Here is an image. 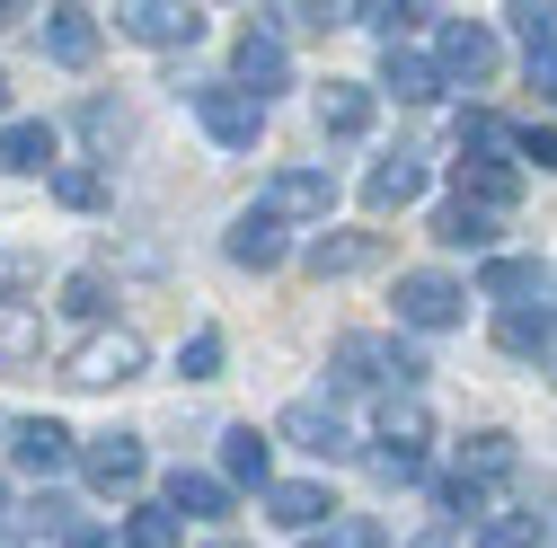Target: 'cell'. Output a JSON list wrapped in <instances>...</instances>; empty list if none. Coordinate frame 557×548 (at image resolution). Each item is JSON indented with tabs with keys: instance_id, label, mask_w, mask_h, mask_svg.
Here are the masks:
<instances>
[{
	"instance_id": "cell-1",
	"label": "cell",
	"mask_w": 557,
	"mask_h": 548,
	"mask_svg": "<svg viewBox=\"0 0 557 548\" xmlns=\"http://www.w3.org/2000/svg\"><path fill=\"white\" fill-rule=\"evenodd\" d=\"M416 372H425V363H416L398 336H336V354H327V381L336 389H372V381H398L407 389Z\"/></svg>"
},
{
	"instance_id": "cell-2",
	"label": "cell",
	"mask_w": 557,
	"mask_h": 548,
	"mask_svg": "<svg viewBox=\"0 0 557 548\" xmlns=\"http://www.w3.org/2000/svg\"><path fill=\"white\" fill-rule=\"evenodd\" d=\"M434 72H443V89H478V80H496V27H478V18H443V27H434Z\"/></svg>"
},
{
	"instance_id": "cell-3",
	"label": "cell",
	"mask_w": 557,
	"mask_h": 548,
	"mask_svg": "<svg viewBox=\"0 0 557 548\" xmlns=\"http://www.w3.org/2000/svg\"><path fill=\"white\" fill-rule=\"evenodd\" d=\"M195 115H203V133H213L222 151H257V133H265V107L239 80H203L195 89Z\"/></svg>"
},
{
	"instance_id": "cell-4",
	"label": "cell",
	"mask_w": 557,
	"mask_h": 548,
	"mask_svg": "<svg viewBox=\"0 0 557 548\" xmlns=\"http://www.w3.org/2000/svg\"><path fill=\"white\" fill-rule=\"evenodd\" d=\"M62 372H72L81 389H124L133 372H143V336H133V327H98V336H89V346L62 363Z\"/></svg>"
},
{
	"instance_id": "cell-5",
	"label": "cell",
	"mask_w": 557,
	"mask_h": 548,
	"mask_svg": "<svg viewBox=\"0 0 557 548\" xmlns=\"http://www.w3.org/2000/svg\"><path fill=\"white\" fill-rule=\"evenodd\" d=\"M327 203H336V177L327 169H274L265 177V213L274 222H327Z\"/></svg>"
},
{
	"instance_id": "cell-6",
	"label": "cell",
	"mask_w": 557,
	"mask_h": 548,
	"mask_svg": "<svg viewBox=\"0 0 557 548\" xmlns=\"http://www.w3.org/2000/svg\"><path fill=\"white\" fill-rule=\"evenodd\" d=\"M274 434H284V443H301L310 460H345V451H355L345 416H336V407H319V398H293L284 416H274Z\"/></svg>"
},
{
	"instance_id": "cell-7",
	"label": "cell",
	"mask_w": 557,
	"mask_h": 548,
	"mask_svg": "<svg viewBox=\"0 0 557 548\" xmlns=\"http://www.w3.org/2000/svg\"><path fill=\"white\" fill-rule=\"evenodd\" d=\"M231 80H239V89L265 107L274 89L293 80V62H284V36H274V27H248V36H239V53H231Z\"/></svg>"
},
{
	"instance_id": "cell-8",
	"label": "cell",
	"mask_w": 557,
	"mask_h": 548,
	"mask_svg": "<svg viewBox=\"0 0 557 548\" xmlns=\"http://www.w3.org/2000/svg\"><path fill=\"white\" fill-rule=\"evenodd\" d=\"M115 27L133 45H195L203 36V10H186V0H133V10H115Z\"/></svg>"
},
{
	"instance_id": "cell-9",
	"label": "cell",
	"mask_w": 557,
	"mask_h": 548,
	"mask_svg": "<svg viewBox=\"0 0 557 548\" xmlns=\"http://www.w3.org/2000/svg\"><path fill=\"white\" fill-rule=\"evenodd\" d=\"M460 284H451V274H398V319L407 327H451L460 319Z\"/></svg>"
},
{
	"instance_id": "cell-10",
	"label": "cell",
	"mask_w": 557,
	"mask_h": 548,
	"mask_svg": "<svg viewBox=\"0 0 557 548\" xmlns=\"http://www.w3.org/2000/svg\"><path fill=\"white\" fill-rule=\"evenodd\" d=\"M10 460L53 477V469H72V425H53V416H18L10 425Z\"/></svg>"
},
{
	"instance_id": "cell-11",
	"label": "cell",
	"mask_w": 557,
	"mask_h": 548,
	"mask_svg": "<svg viewBox=\"0 0 557 548\" xmlns=\"http://www.w3.org/2000/svg\"><path fill=\"white\" fill-rule=\"evenodd\" d=\"M143 469H151V451L133 443V434H98L89 443V487H107V496H133V487H143Z\"/></svg>"
},
{
	"instance_id": "cell-12",
	"label": "cell",
	"mask_w": 557,
	"mask_h": 548,
	"mask_svg": "<svg viewBox=\"0 0 557 548\" xmlns=\"http://www.w3.org/2000/svg\"><path fill=\"white\" fill-rule=\"evenodd\" d=\"M372 89L363 80H327L319 89V133H336V142H363V133H372Z\"/></svg>"
},
{
	"instance_id": "cell-13",
	"label": "cell",
	"mask_w": 557,
	"mask_h": 548,
	"mask_svg": "<svg viewBox=\"0 0 557 548\" xmlns=\"http://www.w3.org/2000/svg\"><path fill=\"white\" fill-rule=\"evenodd\" d=\"M222 248H231V265L265 274V265H284V222H274L265 203H257V213H239V222H231V239H222Z\"/></svg>"
},
{
	"instance_id": "cell-14",
	"label": "cell",
	"mask_w": 557,
	"mask_h": 548,
	"mask_svg": "<svg viewBox=\"0 0 557 548\" xmlns=\"http://www.w3.org/2000/svg\"><path fill=\"white\" fill-rule=\"evenodd\" d=\"M513 195H522L513 160H460V203H478V213H513Z\"/></svg>"
},
{
	"instance_id": "cell-15",
	"label": "cell",
	"mask_w": 557,
	"mask_h": 548,
	"mask_svg": "<svg viewBox=\"0 0 557 548\" xmlns=\"http://www.w3.org/2000/svg\"><path fill=\"white\" fill-rule=\"evenodd\" d=\"M416 195H425V160H416V151H398V160H381V169L363 177V203H372V213H407Z\"/></svg>"
},
{
	"instance_id": "cell-16",
	"label": "cell",
	"mask_w": 557,
	"mask_h": 548,
	"mask_svg": "<svg viewBox=\"0 0 557 548\" xmlns=\"http://www.w3.org/2000/svg\"><path fill=\"white\" fill-rule=\"evenodd\" d=\"M265 513L284 522V531H301V539H310L336 505H327V487H319V477H284V487H265Z\"/></svg>"
},
{
	"instance_id": "cell-17",
	"label": "cell",
	"mask_w": 557,
	"mask_h": 548,
	"mask_svg": "<svg viewBox=\"0 0 557 548\" xmlns=\"http://www.w3.org/2000/svg\"><path fill=\"white\" fill-rule=\"evenodd\" d=\"M363 265H381V239L372 231H327V239H310V274L327 284V274H363Z\"/></svg>"
},
{
	"instance_id": "cell-18",
	"label": "cell",
	"mask_w": 557,
	"mask_h": 548,
	"mask_svg": "<svg viewBox=\"0 0 557 548\" xmlns=\"http://www.w3.org/2000/svg\"><path fill=\"white\" fill-rule=\"evenodd\" d=\"M169 513L222 522V513H231V477H213V469H177V477H169Z\"/></svg>"
},
{
	"instance_id": "cell-19",
	"label": "cell",
	"mask_w": 557,
	"mask_h": 548,
	"mask_svg": "<svg viewBox=\"0 0 557 548\" xmlns=\"http://www.w3.org/2000/svg\"><path fill=\"white\" fill-rule=\"evenodd\" d=\"M45 53L62 62V72L98 62V18H89V10H53V18H45Z\"/></svg>"
},
{
	"instance_id": "cell-20",
	"label": "cell",
	"mask_w": 557,
	"mask_h": 548,
	"mask_svg": "<svg viewBox=\"0 0 557 548\" xmlns=\"http://www.w3.org/2000/svg\"><path fill=\"white\" fill-rule=\"evenodd\" d=\"M381 80H389V98H407V107L443 98V72H434L425 53H407V45H389V53H381Z\"/></svg>"
},
{
	"instance_id": "cell-21",
	"label": "cell",
	"mask_w": 557,
	"mask_h": 548,
	"mask_svg": "<svg viewBox=\"0 0 557 548\" xmlns=\"http://www.w3.org/2000/svg\"><path fill=\"white\" fill-rule=\"evenodd\" d=\"M0 169L10 177H36V169H53V124H0Z\"/></svg>"
},
{
	"instance_id": "cell-22",
	"label": "cell",
	"mask_w": 557,
	"mask_h": 548,
	"mask_svg": "<svg viewBox=\"0 0 557 548\" xmlns=\"http://www.w3.org/2000/svg\"><path fill=\"white\" fill-rule=\"evenodd\" d=\"M381 443L398 451V460H425V407H416V398H381Z\"/></svg>"
},
{
	"instance_id": "cell-23",
	"label": "cell",
	"mask_w": 557,
	"mask_h": 548,
	"mask_svg": "<svg viewBox=\"0 0 557 548\" xmlns=\"http://www.w3.org/2000/svg\"><path fill=\"white\" fill-rule=\"evenodd\" d=\"M486 301H513V310H531V292H540V265L531 257H486Z\"/></svg>"
},
{
	"instance_id": "cell-24",
	"label": "cell",
	"mask_w": 557,
	"mask_h": 548,
	"mask_svg": "<svg viewBox=\"0 0 557 548\" xmlns=\"http://www.w3.org/2000/svg\"><path fill=\"white\" fill-rule=\"evenodd\" d=\"M222 477H231V487H265V434L257 425H231L222 434Z\"/></svg>"
},
{
	"instance_id": "cell-25",
	"label": "cell",
	"mask_w": 557,
	"mask_h": 548,
	"mask_svg": "<svg viewBox=\"0 0 557 548\" xmlns=\"http://www.w3.org/2000/svg\"><path fill=\"white\" fill-rule=\"evenodd\" d=\"M496 346L505 354H557V327H548V310H505L496 319Z\"/></svg>"
},
{
	"instance_id": "cell-26",
	"label": "cell",
	"mask_w": 557,
	"mask_h": 548,
	"mask_svg": "<svg viewBox=\"0 0 557 548\" xmlns=\"http://www.w3.org/2000/svg\"><path fill=\"white\" fill-rule=\"evenodd\" d=\"M81 133H89V151H98V160H115V151L133 142V115H124L115 98H89V107H81Z\"/></svg>"
},
{
	"instance_id": "cell-27",
	"label": "cell",
	"mask_w": 557,
	"mask_h": 548,
	"mask_svg": "<svg viewBox=\"0 0 557 548\" xmlns=\"http://www.w3.org/2000/svg\"><path fill=\"white\" fill-rule=\"evenodd\" d=\"M434 239H443V248H486V239H496V213H478V203H443V213H434Z\"/></svg>"
},
{
	"instance_id": "cell-28",
	"label": "cell",
	"mask_w": 557,
	"mask_h": 548,
	"mask_svg": "<svg viewBox=\"0 0 557 548\" xmlns=\"http://www.w3.org/2000/svg\"><path fill=\"white\" fill-rule=\"evenodd\" d=\"M522 451H513V434H469L460 443V477H478V487H486V477H505Z\"/></svg>"
},
{
	"instance_id": "cell-29",
	"label": "cell",
	"mask_w": 557,
	"mask_h": 548,
	"mask_svg": "<svg viewBox=\"0 0 557 548\" xmlns=\"http://www.w3.org/2000/svg\"><path fill=\"white\" fill-rule=\"evenodd\" d=\"M301 548H389V531H381L372 513H345V522H327V531H310Z\"/></svg>"
},
{
	"instance_id": "cell-30",
	"label": "cell",
	"mask_w": 557,
	"mask_h": 548,
	"mask_svg": "<svg viewBox=\"0 0 557 548\" xmlns=\"http://www.w3.org/2000/svg\"><path fill=\"white\" fill-rule=\"evenodd\" d=\"M36 354H45V327L10 301V310H0V363H36Z\"/></svg>"
},
{
	"instance_id": "cell-31",
	"label": "cell",
	"mask_w": 557,
	"mask_h": 548,
	"mask_svg": "<svg viewBox=\"0 0 557 548\" xmlns=\"http://www.w3.org/2000/svg\"><path fill=\"white\" fill-rule=\"evenodd\" d=\"M505 18H513V36H522V53H531V62H548V53H557V10L522 0V10H505Z\"/></svg>"
},
{
	"instance_id": "cell-32",
	"label": "cell",
	"mask_w": 557,
	"mask_h": 548,
	"mask_svg": "<svg viewBox=\"0 0 557 548\" xmlns=\"http://www.w3.org/2000/svg\"><path fill=\"white\" fill-rule=\"evenodd\" d=\"M478 548H540V513H486Z\"/></svg>"
},
{
	"instance_id": "cell-33",
	"label": "cell",
	"mask_w": 557,
	"mask_h": 548,
	"mask_svg": "<svg viewBox=\"0 0 557 548\" xmlns=\"http://www.w3.org/2000/svg\"><path fill=\"white\" fill-rule=\"evenodd\" d=\"M53 195L72 203V213H98V203H107V177H98V169H53Z\"/></svg>"
},
{
	"instance_id": "cell-34",
	"label": "cell",
	"mask_w": 557,
	"mask_h": 548,
	"mask_svg": "<svg viewBox=\"0 0 557 548\" xmlns=\"http://www.w3.org/2000/svg\"><path fill=\"white\" fill-rule=\"evenodd\" d=\"M124 548H177V513H169V505H143L133 531H124Z\"/></svg>"
},
{
	"instance_id": "cell-35",
	"label": "cell",
	"mask_w": 557,
	"mask_h": 548,
	"mask_svg": "<svg viewBox=\"0 0 557 548\" xmlns=\"http://www.w3.org/2000/svg\"><path fill=\"white\" fill-rule=\"evenodd\" d=\"M177 372H186V381H213V372H222V336H213V327H195V336H186V354H177Z\"/></svg>"
},
{
	"instance_id": "cell-36",
	"label": "cell",
	"mask_w": 557,
	"mask_h": 548,
	"mask_svg": "<svg viewBox=\"0 0 557 548\" xmlns=\"http://www.w3.org/2000/svg\"><path fill=\"white\" fill-rule=\"evenodd\" d=\"M62 310L72 319H107V274H72V284H62Z\"/></svg>"
},
{
	"instance_id": "cell-37",
	"label": "cell",
	"mask_w": 557,
	"mask_h": 548,
	"mask_svg": "<svg viewBox=\"0 0 557 548\" xmlns=\"http://www.w3.org/2000/svg\"><path fill=\"white\" fill-rule=\"evenodd\" d=\"M355 18H363V27H381V36L398 45V36L416 27V18H434V10H407V0H372V10H355Z\"/></svg>"
},
{
	"instance_id": "cell-38",
	"label": "cell",
	"mask_w": 557,
	"mask_h": 548,
	"mask_svg": "<svg viewBox=\"0 0 557 548\" xmlns=\"http://www.w3.org/2000/svg\"><path fill=\"white\" fill-rule=\"evenodd\" d=\"M434 496H443V513H460V522H478V513H486V487H478V477H443Z\"/></svg>"
},
{
	"instance_id": "cell-39",
	"label": "cell",
	"mask_w": 557,
	"mask_h": 548,
	"mask_svg": "<svg viewBox=\"0 0 557 548\" xmlns=\"http://www.w3.org/2000/svg\"><path fill=\"white\" fill-rule=\"evenodd\" d=\"M36 284V257H18V248H0V310H10V292H27Z\"/></svg>"
},
{
	"instance_id": "cell-40",
	"label": "cell",
	"mask_w": 557,
	"mask_h": 548,
	"mask_svg": "<svg viewBox=\"0 0 557 548\" xmlns=\"http://www.w3.org/2000/svg\"><path fill=\"white\" fill-rule=\"evenodd\" d=\"M18 531H72V505H53V496H36V505H18Z\"/></svg>"
},
{
	"instance_id": "cell-41",
	"label": "cell",
	"mask_w": 557,
	"mask_h": 548,
	"mask_svg": "<svg viewBox=\"0 0 557 548\" xmlns=\"http://www.w3.org/2000/svg\"><path fill=\"white\" fill-rule=\"evenodd\" d=\"M522 160H540V169H557V124H531V133H522Z\"/></svg>"
},
{
	"instance_id": "cell-42",
	"label": "cell",
	"mask_w": 557,
	"mask_h": 548,
	"mask_svg": "<svg viewBox=\"0 0 557 548\" xmlns=\"http://www.w3.org/2000/svg\"><path fill=\"white\" fill-rule=\"evenodd\" d=\"M531 89H540V98H557V53H548V62H531Z\"/></svg>"
},
{
	"instance_id": "cell-43",
	"label": "cell",
	"mask_w": 557,
	"mask_h": 548,
	"mask_svg": "<svg viewBox=\"0 0 557 548\" xmlns=\"http://www.w3.org/2000/svg\"><path fill=\"white\" fill-rule=\"evenodd\" d=\"M72 548H124L115 531H72Z\"/></svg>"
},
{
	"instance_id": "cell-44",
	"label": "cell",
	"mask_w": 557,
	"mask_h": 548,
	"mask_svg": "<svg viewBox=\"0 0 557 548\" xmlns=\"http://www.w3.org/2000/svg\"><path fill=\"white\" fill-rule=\"evenodd\" d=\"M10 18H18V10H10V0H0V27H10Z\"/></svg>"
},
{
	"instance_id": "cell-45",
	"label": "cell",
	"mask_w": 557,
	"mask_h": 548,
	"mask_svg": "<svg viewBox=\"0 0 557 548\" xmlns=\"http://www.w3.org/2000/svg\"><path fill=\"white\" fill-rule=\"evenodd\" d=\"M416 548H451V539H416Z\"/></svg>"
},
{
	"instance_id": "cell-46",
	"label": "cell",
	"mask_w": 557,
	"mask_h": 548,
	"mask_svg": "<svg viewBox=\"0 0 557 548\" xmlns=\"http://www.w3.org/2000/svg\"><path fill=\"white\" fill-rule=\"evenodd\" d=\"M0 107H10V80H0Z\"/></svg>"
},
{
	"instance_id": "cell-47",
	"label": "cell",
	"mask_w": 557,
	"mask_h": 548,
	"mask_svg": "<svg viewBox=\"0 0 557 548\" xmlns=\"http://www.w3.org/2000/svg\"><path fill=\"white\" fill-rule=\"evenodd\" d=\"M548 381H557V354H548Z\"/></svg>"
},
{
	"instance_id": "cell-48",
	"label": "cell",
	"mask_w": 557,
	"mask_h": 548,
	"mask_svg": "<svg viewBox=\"0 0 557 548\" xmlns=\"http://www.w3.org/2000/svg\"><path fill=\"white\" fill-rule=\"evenodd\" d=\"M213 548H239V539H213Z\"/></svg>"
}]
</instances>
